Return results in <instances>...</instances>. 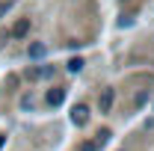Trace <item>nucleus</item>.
Masks as SVG:
<instances>
[{
    "label": "nucleus",
    "instance_id": "nucleus-2",
    "mask_svg": "<svg viewBox=\"0 0 154 151\" xmlns=\"http://www.w3.org/2000/svg\"><path fill=\"white\" fill-rule=\"evenodd\" d=\"M71 119H74V125H86V107H74Z\"/></svg>",
    "mask_w": 154,
    "mask_h": 151
},
{
    "label": "nucleus",
    "instance_id": "nucleus-1",
    "mask_svg": "<svg viewBox=\"0 0 154 151\" xmlns=\"http://www.w3.org/2000/svg\"><path fill=\"white\" fill-rule=\"evenodd\" d=\"M113 89H104V95H101V98H98V110H101V113H110V107H113Z\"/></svg>",
    "mask_w": 154,
    "mask_h": 151
},
{
    "label": "nucleus",
    "instance_id": "nucleus-3",
    "mask_svg": "<svg viewBox=\"0 0 154 151\" xmlns=\"http://www.w3.org/2000/svg\"><path fill=\"white\" fill-rule=\"evenodd\" d=\"M62 98H65V92H62V89H57V92H51V95H48V101H51L54 107H57V104H62Z\"/></svg>",
    "mask_w": 154,
    "mask_h": 151
},
{
    "label": "nucleus",
    "instance_id": "nucleus-4",
    "mask_svg": "<svg viewBox=\"0 0 154 151\" xmlns=\"http://www.w3.org/2000/svg\"><path fill=\"white\" fill-rule=\"evenodd\" d=\"M80 65H83L80 59H71V62H68V71H80Z\"/></svg>",
    "mask_w": 154,
    "mask_h": 151
}]
</instances>
